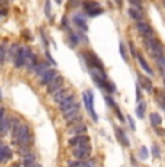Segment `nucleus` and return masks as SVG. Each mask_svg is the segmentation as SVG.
Listing matches in <instances>:
<instances>
[{"instance_id":"32","label":"nucleus","mask_w":165,"mask_h":167,"mask_svg":"<svg viewBox=\"0 0 165 167\" xmlns=\"http://www.w3.org/2000/svg\"><path fill=\"white\" fill-rule=\"evenodd\" d=\"M152 154H154L157 159H159V157H161V150H159V147H158V145H154V147H152Z\"/></svg>"},{"instance_id":"5","label":"nucleus","mask_w":165,"mask_h":167,"mask_svg":"<svg viewBox=\"0 0 165 167\" xmlns=\"http://www.w3.org/2000/svg\"><path fill=\"white\" fill-rule=\"evenodd\" d=\"M72 157L75 160H86L88 159V156L91 154V145L90 142H87V144H81L78 147H74L71 151Z\"/></svg>"},{"instance_id":"43","label":"nucleus","mask_w":165,"mask_h":167,"mask_svg":"<svg viewBox=\"0 0 165 167\" xmlns=\"http://www.w3.org/2000/svg\"><path fill=\"white\" fill-rule=\"evenodd\" d=\"M0 100H2V93H0Z\"/></svg>"},{"instance_id":"4","label":"nucleus","mask_w":165,"mask_h":167,"mask_svg":"<svg viewBox=\"0 0 165 167\" xmlns=\"http://www.w3.org/2000/svg\"><path fill=\"white\" fill-rule=\"evenodd\" d=\"M82 57L86 60L87 65L90 67V70H103V63L101 60L93 53V51H87V53H82Z\"/></svg>"},{"instance_id":"27","label":"nucleus","mask_w":165,"mask_h":167,"mask_svg":"<svg viewBox=\"0 0 165 167\" xmlns=\"http://www.w3.org/2000/svg\"><path fill=\"white\" fill-rule=\"evenodd\" d=\"M145 109H146V103L145 102H139L138 106H136V115H138V118L142 119L143 115H145Z\"/></svg>"},{"instance_id":"15","label":"nucleus","mask_w":165,"mask_h":167,"mask_svg":"<svg viewBox=\"0 0 165 167\" xmlns=\"http://www.w3.org/2000/svg\"><path fill=\"white\" fill-rule=\"evenodd\" d=\"M13 157L10 147L9 145H0V163H6Z\"/></svg>"},{"instance_id":"10","label":"nucleus","mask_w":165,"mask_h":167,"mask_svg":"<svg viewBox=\"0 0 165 167\" xmlns=\"http://www.w3.org/2000/svg\"><path fill=\"white\" fill-rule=\"evenodd\" d=\"M58 76V73H56L55 69H49L46 73H44L41 77H39V84L41 86H48L51 81H52L55 77Z\"/></svg>"},{"instance_id":"9","label":"nucleus","mask_w":165,"mask_h":167,"mask_svg":"<svg viewBox=\"0 0 165 167\" xmlns=\"http://www.w3.org/2000/svg\"><path fill=\"white\" fill-rule=\"evenodd\" d=\"M62 84H64V77L56 76L55 79L46 86V93H48V95H54V93H56L58 90L62 89Z\"/></svg>"},{"instance_id":"42","label":"nucleus","mask_w":165,"mask_h":167,"mask_svg":"<svg viewBox=\"0 0 165 167\" xmlns=\"http://www.w3.org/2000/svg\"><path fill=\"white\" fill-rule=\"evenodd\" d=\"M55 2H56L58 4H61V2H62V0H55Z\"/></svg>"},{"instance_id":"37","label":"nucleus","mask_w":165,"mask_h":167,"mask_svg":"<svg viewBox=\"0 0 165 167\" xmlns=\"http://www.w3.org/2000/svg\"><path fill=\"white\" fill-rule=\"evenodd\" d=\"M114 110H116V115H117V118H119L120 121H125L123 115H122V112H120V109H119V108H116V109H114Z\"/></svg>"},{"instance_id":"36","label":"nucleus","mask_w":165,"mask_h":167,"mask_svg":"<svg viewBox=\"0 0 165 167\" xmlns=\"http://www.w3.org/2000/svg\"><path fill=\"white\" fill-rule=\"evenodd\" d=\"M130 3L135 6V8H141V3H142V0H130Z\"/></svg>"},{"instance_id":"6","label":"nucleus","mask_w":165,"mask_h":167,"mask_svg":"<svg viewBox=\"0 0 165 167\" xmlns=\"http://www.w3.org/2000/svg\"><path fill=\"white\" fill-rule=\"evenodd\" d=\"M29 53H30L29 47H19L18 54H16V57H15V67L16 69H22V67H25V64H26V58H28V55H29Z\"/></svg>"},{"instance_id":"29","label":"nucleus","mask_w":165,"mask_h":167,"mask_svg":"<svg viewBox=\"0 0 165 167\" xmlns=\"http://www.w3.org/2000/svg\"><path fill=\"white\" fill-rule=\"evenodd\" d=\"M119 53H120V55H122V58H123L125 61H129L128 53H126V48H125V44L122 41H120V44H119Z\"/></svg>"},{"instance_id":"20","label":"nucleus","mask_w":165,"mask_h":167,"mask_svg":"<svg viewBox=\"0 0 165 167\" xmlns=\"http://www.w3.org/2000/svg\"><path fill=\"white\" fill-rule=\"evenodd\" d=\"M114 131H116V138L120 144L125 145V147H129V140H128V137H126V134L123 132V129L116 128Z\"/></svg>"},{"instance_id":"19","label":"nucleus","mask_w":165,"mask_h":167,"mask_svg":"<svg viewBox=\"0 0 165 167\" xmlns=\"http://www.w3.org/2000/svg\"><path fill=\"white\" fill-rule=\"evenodd\" d=\"M129 16H130L133 20H136V23L138 22H142V12H141V8H130L129 9Z\"/></svg>"},{"instance_id":"7","label":"nucleus","mask_w":165,"mask_h":167,"mask_svg":"<svg viewBox=\"0 0 165 167\" xmlns=\"http://www.w3.org/2000/svg\"><path fill=\"white\" fill-rule=\"evenodd\" d=\"M136 29H138L139 35H141L143 39L154 38V29H152V26H151L149 23L145 22V20L136 23Z\"/></svg>"},{"instance_id":"26","label":"nucleus","mask_w":165,"mask_h":167,"mask_svg":"<svg viewBox=\"0 0 165 167\" xmlns=\"http://www.w3.org/2000/svg\"><path fill=\"white\" fill-rule=\"evenodd\" d=\"M149 119H151V124H152L154 126H159V125L162 124V118H161V115H159V114H157V112H154V114H151Z\"/></svg>"},{"instance_id":"34","label":"nucleus","mask_w":165,"mask_h":167,"mask_svg":"<svg viewBox=\"0 0 165 167\" xmlns=\"http://www.w3.org/2000/svg\"><path fill=\"white\" fill-rule=\"evenodd\" d=\"M136 102H142V100H141V86H136Z\"/></svg>"},{"instance_id":"25","label":"nucleus","mask_w":165,"mask_h":167,"mask_svg":"<svg viewBox=\"0 0 165 167\" xmlns=\"http://www.w3.org/2000/svg\"><path fill=\"white\" fill-rule=\"evenodd\" d=\"M68 31V38H70V42H71V47H75L80 44V38L78 34H75L72 29H67Z\"/></svg>"},{"instance_id":"44","label":"nucleus","mask_w":165,"mask_h":167,"mask_svg":"<svg viewBox=\"0 0 165 167\" xmlns=\"http://www.w3.org/2000/svg\"><path fill=\"white\" fill-rule=\"evenodd\" d=\"M164 84H165V76H164Z\"/></svg>"},{"instance_id":"35","label":"nucleus","mask_w":165,"mask_h":167,"mask_svg":"<svg viewBox=\"0 0 165 167\" xmlns=\"http://www.w3.org/2000/svg\"><path fill=\"white\" fill-rule=\"evenodd\" d=\"M128 122H129V126H130V128L135 131V129H136V125H135V121L132 119V116H128Z\"/></svg>"},{"instance_id":"8","label":"nucleus","mask_w":165,"mask_h":167,"mask_svg":"<svg viewBox=\"0 0 165 167\" xmlns=\"http://www.w3.org/2000/svg\"><path fill=\"white\" fill-rule=\"evenodd\" d=\"M82 6H84V9H86L88 16H97V15H100V13H103V9L100 8V4H98L97 2H84Z\"/></svg>"},{"instance_id":"18","label":"nucleus","mask_w":165,"mask_h":167,"mask_svg":"<svg viewBox=\"0 0 165 167\" xmlns=\"http://www.w3.org/2000/svg\"><path fill=\"white\" fill-rule=\"evenodd\" d=\"M72 22H74L75 25H77V26L80 28V31H82V32H87V31H88L87 22H86V19H84L82 16H80V15L72 16Z\"/></svg>"},{"instance_id":"12","label":"nucleus","mask_w":165,"mask_h":167,"mask_svg":"<svg viewBox=\"0 0 165 167\" xmlns=\"http://www.w3.org/2000/svg\"><path fill=\"white\" fill-rule=\"evenodd\" d=\"M87 142H90V138L87 137L86 134H84V135H75V137H71L68 140V145L72 148L78 147V145H81V144H87Z\"/></svg>"},{"instance_id":"14","label":"nucleus","mask_w":165,"mask_h":167,"mask_svg":"<svg viewBox=\"0 0 165 167\" xmlns=\"http://www.w3.org/2000/svg\"><path fill=\"white\" fill-rule=\"evenodd\" d=\"M87 132V126L84 125V124H77V125H72L70 126V129H68V134L71 135V137H75V135H84V134Z\"/></svg>"},{"instance_id":"11","label":"nucleus","mask_w":165,"mask_h":167,"mask_svg":"<svg viewBox=\"0 0 165 167\" xmlns=\"http://www.w3.org/2000/svg\"><path fill=\"white\" fill-rule=\"evenodd\" d=\"M68 167H93L96 164V160L93 159H86V160H70Z\"/></svg>"},{"instance_id":"17","label":"nucleus","mask_w":165,"mask_h":167,"mask_svg":"<svg viewBox=\"0 0 165 167\" xmlns=\"http://www.w3.org/2000/svg\"><path fill=\"white\" fill-rule=\"evenodd\" d=\"M70 95V92H68V89H61V90H58L56 92V93H54L52 95V100L55 103H58V105H60L61 102H62V100H64L65 97H67V96Z\"/></svg>"},{"instance_id":"13","label":"nucleus","mask_w":165,"mask_h":167,"mask_svg":"<svg viewBox=\"0 0 165 167\" xmlns=\"http://www.w3.org/2000/svg\"><path fill=\"white\" fill-rule=\"evenodd\" d=\"M75 103H77V100H75V96L70 93V95H68L67 97H65L64 100H62V102H61L60 105H58V106H60L61 114H64L65 110H67V109H70L71 106H74Z\"/></svg>"},{"instance_id":"41","label":"nucleus","mask_w":165,"mask_h":167,"mask_svg":"<svg viewBox=\"0 0 165 167\" xmlns=\"http://www.w3.org/2000/svg\"><path fill=\"white\" fill-rule=\"evenodd\" d=\"M159 103H161V106L165 109V99H161V100H159Z\"/></svg>"},{"instance_id":"22","label":"nucleus","mask_w":165,"mask_h":167,"mask_svg":"<svg viewBox=\"0 0 165 167\" xmlns=\"http://www.w3.org/2000/svg\"><path fill=\"white\" fill-rule=\"evenodd\" d=\"M10 119L9 118H3V121L0 122V134L2 135H6L9 132V129H10Z\"/></svg>"},{"instance_id":"31","label":"nucleus","mask_w":165,"mask_h":167,"mask_svg":"<svg viewBox=\"0 0 165 167\" xmlns=\"http://www.w3.org/2000/svg\"><path fill=\"white\" fill-rule=\"evenodd\" d=\"M104 99H106V103H107V105H109L110 108H113V109H116V108H117V105L114 103V100H113V99L110 97V96H106Z\"/></svg>"},{"instance_id":"21","label":"nucleus","mask_w":165,"mask_h":167,"mask_svg":"<svg viewBox=\"0 0 165 167\" xmlns=\"http://www.w3.org/2000/svg\"><path fill=\"white\" fill-rule=\"evenodd\" d=\"M138 77H139V84H141L146 92L151 93L152 89H154V86H152V83H151V80L148 79V77H145V76H138Z\"/></svg>"},{"instance_id":"16","label":"nucleus","mask_w":165,"mask_h":167,"mask_svg":"<svg viewBox=\"0 0 165 167\" xmlns=\"http://www.w3.org/2000/svg\"><path fill=\"white\" fill-rule=\"evenodd\" d=\"M38 64H39V63H38L36 55L30 51L29 55H28V58H26V64H25V67L28 69V71H35L36 67H38Z\"/></svg>"},{"instance_id":"24","label":"nucleus","mask_w":165,"mask_h":167,"mask_svg":"<svg viewBox=\"0 0 165 167\" xmlns=\"http://www.w3.org/2000/svg\"><path fill=\"white\" fill-rule=\"evenodd\" d=\"M49 69H51V67H49L48 63H39V64H38V67H36V70H35V74H36L38 77H41L42 74H44V73H46Z\"/></svg>"},{"instance_id":"3","label":"nucleus","mask_w":165,"mask_h":167,"mask_svg":"<svg viewBox=\"0 0 165 167\" xmlns=\"http://www.w3.org/2000/svg\"><path fill=\"white\" fill-rule=\"evenodd\" d=\"M82 100H84V105H86V109L88 112V115L91 116L94 122L98 121V116L96 114V109H94V95L91 90H86L82 93Z\"/></svg>"},{"instance_id":"28","label":"nucleus","mask_w":165,"mask_h":167,"mask_svg":"<svg viewBox=\"0 0 165 167\" xmlns=\"http://www.w3.org/2000/svg\"><path fill=\"white\" fill-rule=\"evenodd\" d=\"M6 49H8V45H6V42H3V44H0V63L3 64L4 61H6Z\"/></svg>"},{"instance_id":"2","label":"nucleus","mask_w":165,"mask_h":167,"mask_svg":"<svg viewBox=\"0 0 165 167\" xmlns=\"http://www.w3.org/2000/svg\"><path fill=\"white\" fill-rule=\"evenodd\" d=\"M145 45H146V48L149 49V53L152 54V57L155 60L164 57V45L161 44L159 39H155V38L145 39Z\"/></svg>"},{"instance_id":"38","label":"nucleus","mask_w":165,"mask_h":167,"mask_svg":"<svg viewBox=\"0 0 165 167\" xmlns=\"http://www.w3.org/2000/svg\"><path fill=\"white\" fill-rule=\"evenodd\" d=\"M45 54H46V58H48V60H49V61H51V63H52V64H54V65H56V63H55V60H54V58H52V57H51V54H49V53H48V51H46V53H45Z\"/></svg>"},{"instance_id":"23","label":"nucleus","mask_w":165,"mask_h":167,"mask_svg":"<svg viewBox=\"0 0 165 167\" xmlns=\"http://www.w3.org/2000/svg\"><path fill=\"white\" fill-rule=\"evenodd\" d=\"M136 58H138V61H139V64H141V67H142V69L145 70V71H146L148 74H152V73H154V71H152V69L149 67V64L146 63V60L143 58V55L138 54V55H136Z\"/></svg>"},{"instance_id":"39","label":"nucleus","mask_w":165,"mask_h":167,"mask_svg":"<svg viewBox=\"0 0 165 167\" xmlns=\"http://www.w3.org/2000/svg\"><path fill=\"white\" fill-rule=\"evenodd\" d=\"M4 118V108H0V122L3 121Z\"/></svg>"},{"instance_id":"30","label":"nucleus","mask_w":165,"mask_h":167,"mask_svg":"<svg viewBox=\"0 0 165 167\" xmlns=\"http://www.w3.org/2000/svg\"><path fill=\"white\" fill-rule=\"evenodd\" d=\"M139 156H141V159H148V156H149V153H148L146 147H141V150H139Z\"/></svg>"},{"instance_id":"40","label":"nucleus","mask_w":165,"mask_h":167,"mask_svg":"<svg viewBox=\"0 0 165 167\" xmlns=\"http://www.w3.org/2000/svg\"><path fill=\"white\" fill-rule=\"evenodd\" d=\"M12 167H23V164L22 163H13V164H12Z\"/></svg>"},{"instance_id":"33","label":"nucleus","mask_w":165,"mask_h":167,"mask_svg":"<svg viewBox=\"0 0 165 167\" xmlns=\"http://www.w3.org/2000/svg\"><path fill=\"white\" fill-rule=\"evenodd\" d=\"M45 13L48 18H51V3H49V0L45 2Z\"/></svg>"},{"instance_id":"1","label":"nucleus","mask_w":165,"mask_h":167,"mask_svg":"<svg viewBox=\"0 0 165 167\" xmlns=\"http://www.w3.org/2000/svg\"><path fill=\"white\" fill-rule=\"evenodd\" d=\"M12 137H13V142L18 144L20 148L29 147L32 142V132H30L29 125L25 122L16 121V124H13Z\"/></svg>"}]
</instances>
